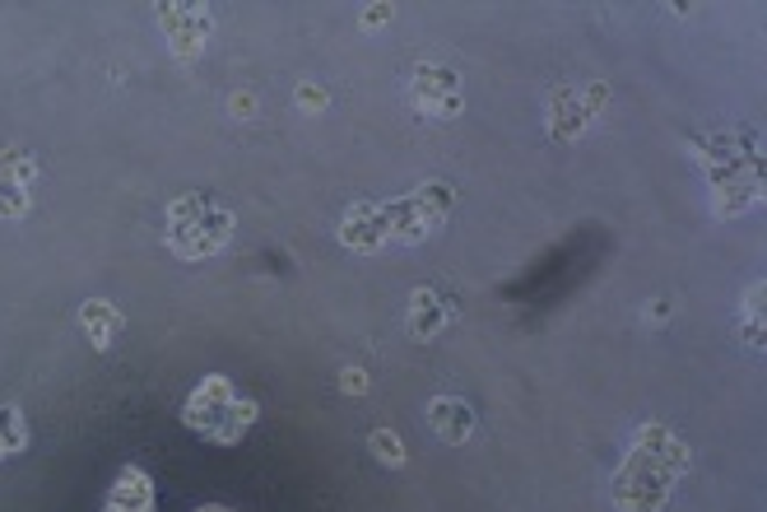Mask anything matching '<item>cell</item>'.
Masks as SVG:
<instances>
[{
    "instance_id": "cell-23",
    "label": "cell",
    "mask_w": 767,
    "mask_h": 512,
    "mask_svg": "<svg viewBox=\"0 0 767 512\" xmlns=\"http://www.w3.org/2000/svg\"><path fill=\"white\" fill-rule=\"evenodd\" d=\"M340 392L363 396V392H367V373H363V368H345V373H340Z\"/></svg>"
},
{
    "instance_id": "cell-5",
    "label": "cell",
    "mask_w": 767,
    "mask_h": 512,
    "mask_svg": "<svg viewBox=\"0 0 767 512\" xmlns=\"http://www.w3.org/2000/svg\"><path fill=\"white\" fill-rule=\"evenodd\" d=\"M456 191L446 183H429L419 187L414 196H395L382 205V219H386V238L391 243H423L433 228L452 215Z\"/></svg>"
},
{
    "instance_id": "cell-19",
    "label": "cell",
    "mask_w": 767,
    "mask_h": 512,
    "mask_svg": "<svg viewBox=\"0 0 767 512\" xmlns=\"http://www.w3.org/2000/svg\"><path fill=\"white\" fill-rule=\"evenodd\" d=\"M395 19V6H363L358 10V23H363V29L367 33H377V29H386V23Z\"/></svg>"
},
{
    "instance_id": "cell-4",
    "label": "cell",
    "mask_w": 767,
    "mask_h": 512,
    "mask_svg": "<svg viewBox=\"0 0 767 512\" xmlns=\"http://www.w3.org/2000/svg\"><path fill=\"white\" fill-rule=\"evenodd\" d=\"M237 219L215 205L205 191H191V196H177L168 205V228H164V243L181 256V262H205L228 247Z\"/></svg>"
},
{
    "instance_id": "cell-17",
    "label": "cell",
    "mask_w": 767,
    "mask_h": 512,
    "mask_svg": "<svg viewBox=\"0 0 767 512\" xmlns=\"http://www.w3.org/2000/svg\"><path fill=\"white\" fill-rule=\"evenodd\" d=\"M367 447H373V456L386 461V466H405V443L395 429H373L367 433Z\"/></svg>"
},
{
    "instance_id": "cell-12",
    "label": "cell",
    "mask_w": 767,
    "mask_h": 512,
    "mask_svg": "<svg viewBox=\"0 0 767 512\" xmlns=\"http://www.w3.org/2000/svg\"><path fill=\"white\" fill-rule=\"evenodd\" d=\"M429 429L437 433L442 443H470L474 433V410L456 396H433L429 401Z\"/></svg>"
},
{
    "instance_id": "cell-22",
    "label": "cell",
    "mask_w": 767,
    "mask_h": 512,
    "mask_svg": "<svg viewBox=\"0 0 767 512\" xmlns=\"http://www.w3.org/2000/svg\"><path fill=\"white\" fill-rule=\"evenodd\" d=\"M581 93V108H587V117H596L604 102H610V85H587V89H577Z\"/></svg>"
},
{
    "instance_id": "cell-1",
    "label": "cell",
    "mask_w": 767,
    "mask_h": 512,
    "mask_svg": "<svg viewBox=\"0 0 767 512\" xmlns=\"http://www.w3.org/2000/svg\"><path fill=\"white\" fill-rule=\"evenodd\" d=\"M684 471H689V447L679 433L666 424H642L628 461L614 475V503L623 512H660Z\"/></svg>"
},
{
    "instance_id": "cell-8",
    "label": "cell",
    "mask_w": 767,
    "mask_h": 512,
    "mask_svg": "<svg viewBox=\"0 0 767 512\" xmlns=\"http://www.w3.org/2000/svg\"><path fill=\"white\" fill-rule=\"evenodd\" d=\"M154 508H158L154 475H145V466H121L98 512H154Z\"/></svg>"
},
{
    "instance_id": "cell-18",
    "label": "cell",
    "mask_w": 767,
    "mask_h": 512,
    "mask_svg": "<svg viewBox=\"0 0 767 512\" xmlns=\"http://www.w3.org/2000/svg\"><path fill=\"white\" fill-rule=\"evenodd\" d=\"M739 336H745V345L763 349V285H754L745 298V326H739Z\"/></svg>"
},
{
    "instance_id": "cell-2",
    "label": "cell",
    "mask_w": 767,
    "mask_h": 512,
    "mask_svg": "<svg viewBox=\"0 0 767 512\" xmlns=\"http://www.w3.org/2000/svg\"><path fill=\"white\" fill-rule=\"evenodd\" d=\"M702 168L711 173V210L721 219L745 215L763 196V149L758 136L730 131V136H698L694 140Z\"/></svg>"
},
{
    "instance_id": "cell-13",
    "label": "cell",
    "mask_w": 767,
    "mask_h": 512,
    "mask_svg": "<svg viewBox=\"0 0 767 512\" xmlns=\"http://www.w3.org/2000/svg\"><path fill=\"white\" fill-rule=\"evenodd\" d=\"M587 108H581V93L577 89H559L549 98V140H577L587 131Z\"/></svg>"
},
{
    "instance_id": "cell-3",
    "label": "cell",
    "mask_w": 767,
    "mask_h": 512,
    "mask_svg": "<svg viewBox=\"0 0 767 512\" xmlns=\"http://www.w3.org/2000/svg\"><path fill=\"white\" fill-rule=\"evenodd\" d=\"M256 420H260V401L237 396L224 373L200 377V387L181 401V424H187L191 433H200L205 443H219V447L243 443V433Z\"/></svg>"
},
{
    "instance_id": "cell-20",
    "label": "cell",
    "mask_w": 767,
    "mask_h": 512,
    "mask_svg": "<svg viewBox=\"0 0 767 512\" xmlns=\"http://www.w3.org/2000/svg\"><path fill=\"white\" fill-rule=\"evenodd\" d=\"M298 108H303V112H326L331 98H326L322 85H298Z\"/></svg>"
},
{
    "instance_id": "cell-7",
    "label": "cell",
    "mask_w": 767,
    "mask_h": 512,
    "mask_svg": "<svg viewBox=\"0 0 767 512\" xmlns=\"http://www.w3.org/2000/svg\"><path fill=\"white\" fill-rule=\"evenodd\" d=\"M410 98H414V108L423 117H461V75L452 66H419L414 70V80H410Z\"/></svg>"
},
{
    "instance_id": "cell-16",
    "label": "cell",
    "mask_w": 767,
    "mask_h": 512,
    "mask_svg": "<svg viewBox=\"0 0 767 512\" xmlns=\"http://www.w3.org/2000/svg\"><path fill=\"white\" fill-rule=\"evenodd\" d=\"M29 210H33V196H29V187H19L14 177L0 173V215H6V219H23Z\"/></svg>"
},
{
    "instance_id": "cell-6",
    "label": "cell",
    "mask_w": 767,
    "mask_h": 512,
    "mask_svg": "<svg viewBox=\"0 0 767 512\" xmlns=\"http://www.w3.org/2000/svg\"><path fill=\"white\" fill-rule=\"evenodd\" d=\"M154 19H158V29H164L173 57L181 66H196L205 42H209V10L205 6H173V0H164V6H154Z\"/></svg>"
},
{
    "instance_id": "cell-9",
    "label": "cell",
    "mask_w": 767,
    "mask_h": 512,
    "mask_svg": "<svg viewBox=\"0 0 767 512\" xmlns=\"http://www.w3.org/2000/svg\"><path fill=\"white\" fill-rule=\"evenodd\" d=\"M340 243L350 252H382L391 238H386V219H382V205L373 200H358L354 210L340 219Z\"/></svg>"
},
{
    "instance_id": "cell-24",
    "label": "cell",
    "mask_w": 767,
    "mask_h": 512,
    "mask_svg": "<svg viewBox=\"0 0 767 512\" xmlns=\"http://www.w3.org/2000/svg\"><path fill=\"white\" fill-rule=\"evenodd\" d=\"M670 313H675V307H670L666 298H651V303H647V317H651L656 326H660V322H670Z\"/></svg>"
},
{
    "instance_id": "cell-11",
    "label": "cell",
    "mask_w": 767,
    "mask_h": 512,
    "mask_svg": "<svg viewBox=\"0 0 767 512\" xmlns=\"http://www.w3.org/2000/svg\"><path fill=\"white\" fill-rule=\"evenodd\" d=\"M126 326V313L117 303H108V298H89V303H79V331L89 336V345L98 349V354H108L112 349V341H117V331Z\"/></svg>"
},
{
    "instance_id": "cell-10",
    "label": "cell",
    "mask_w": 767,
    "mask_h": 512,
    "mask_svg": "<svg viewBox=\"0 0 767 512\" xmlns=\"http://www.w3.org/2000/svg\"><path fill=\"white\" fill-rule=\"evenodd\" d=\"M452 313H456V303H446L437 289H414V298H410V336L414 341H437L446 331V322H452Z\"/></svg>"
},
{
    "instance_id": "cell-21",
    "label": "cell",
    "mask_w": 767,
    "mask_h": 512,
    "mask_svg": "<svg viewBox=\"0 0 767 512\" xmlns=\"http://www.w3.org/2000/svg\"><path fill=\"white\" fill-rule=\"evenodd\" d=\"M228 112H233L237 121H252V117H256V93H252V89L228 93Z\"/></svg>"
},
{
    "instance_id": "cell-25",
    "label": "cell",
    "mask_w": 767,
    "mask_h": 512,
    "mask_svg": "<svg viewBox=\"0 0 767 512\" xmlns=\"http://www.w3.org/2000/svg\"><path fill=\"white\" fill-rule=\"evenodd\" d=\"M196 512H237V508H228V503H200Z\"/></svg>"
},
{
    "instance_id": "cell-14",
    "label": "cell",
    "mask_w": 767,
    "mask_h": 512,
    "mask_svg": "<svg viewBox=\"0 0 767 512\" xmlns=\"http://www.w3.org/2000/svg\"><path fill=\"white\" fill-rule=\"evenodd\" d=\"M29 447V424H23L19 405H0V461Z\"/></svg>"
},
{
    "instance_id": "cell-15",
    "label": "cell",
    "mask_w": 767,
    "mask_h": 512,
    "mask_svg": "<svg viewBox=\"0 0 767 512\" xmlns=\"http://www.w3.org/2000/svg\"><path fill=\"white\" fill-rule=\"evenodd\" d=\"M0 173H6V177H14L19 187H33V177H38V159H33L29 149L10 145V149H0Z\"/></svg>"
}]
</instances>
